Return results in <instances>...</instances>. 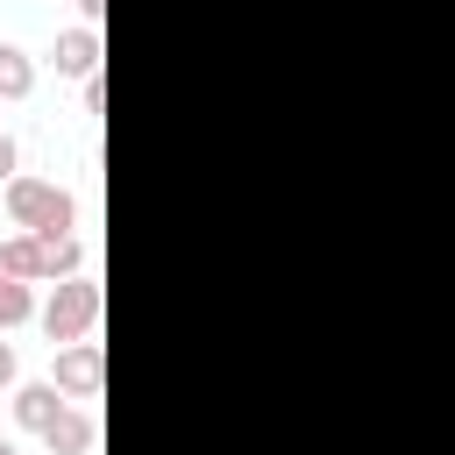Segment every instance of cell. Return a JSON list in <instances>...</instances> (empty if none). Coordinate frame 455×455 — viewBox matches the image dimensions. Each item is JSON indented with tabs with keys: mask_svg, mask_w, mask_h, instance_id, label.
Masks as SVG:
<instances>
[{
	"mask_svg": "<svg viewBox=\"0 0 455 455\" xmlns=\"http://www.w3.org/2000/svg\"><path fill=\"white\" fill-rule=\"evenodd\" d=\"M7 398H14V427H28V434H43V427L71 405V391H64L57 377H50V384H14Z\"/></svg>",
	"mask_w": 455,
	"mask_h": 455,
	"instance_id": "cell-5",
	"label": "cell"
},
{
	"mask_svg": "<svg viewBox=\"0 0 455 455\" xmlns=\"http://www.w3.org/2000/svg\"><path fill=\"white\" fill-rule=\"evenodd\" d=\"M0 192H7V220L28 228V235H43V228H71V220H78L71 192L50 185V178H7Z\"/></svg>",
	"mask_w": 455,
	"mask_h": 455,
	"instance_id": "cell-1",
	"label": "cell"
},
{
	"mask_svg": "<svg viewBox=\"0 0 455 455\" xmlns=\"http://www.w3.org/2000/svg\"><path fill=\"white\" fill-rule=\"evenodd\" d=\"M50 71H57V78H92V71H100V21L57 28V43H50Z\"/></svg>",
	"mask_w": 455,
	"mask_h": 455,
	"instance_id": "cell-3",
	"label": "cell"
},
{
	"mask_svg": "<svg viewBox=\"0 0 455 455\" xmlns=\"http://www.w3.org/2000/svg\"><path fill=\"white\" fill-rule=\"evenodd\" d=\"M0 455H14V441H7V434H0Z\"/></svg>",
	"mask_w": 455,
	"mask_h": 455,
	"instance_id": "cell-15",
	"label": "cell"
},
{
	"mask_svg": "<svg viewBox=\"0 0 455 455\" xmlns=\"http://www.w3.org/2000/svg\"><path fill=\"white\" fill-rule=\"evenodd\" d=\"M78 92H85V114H100V107H107V78H100V71H92V78H78Z\"/></svg>",
	"mask_w": 455,
	"mask_h": 455,
	"instance_id": "cell-13",
	"label": "cell"
},
{
	"mask_svg": "<svg viewBox=\"0 0 455 455\" xmlns=\"http://www.w3.org/2000/svg\"><path fill=\"white\" fill-rule=\"evenodd\" d=\"M14 384H21V363H14V341L0 334V391H14Z\"/></svg>",
	"mask_w": 455,
	"mask_h": 455,
	"instance_id": "cell-12",
	"label": "cell"
},
{
	"mask_svg": "<svg viewBox=\"0 0 455 455\" xmlns=\"http://www.w3.org/2000/svg\"><path fill=\"white\" fill-rule=\"evenodd\" d=\"M92 441H100V419L78 412V405H64V412L43 427V448H50V455H92Z\"/></svg>",
	"mask_w": 455,
	"mask_h": 455,
	"instance_id": "cell-6",
	"label": "cell"
},
{
	"mask_svg": "<svg viewBox=\"0 0 455 455\" xmlns=\"http://www.w3.org/2000/svg\"><path fill=\"white\" fill-rule=\"evenodd\" d=\"M71 7H78L85 21H100V14H107V0H71Z\"/></svg>",
	"mask_w": 455,
	"mask_h": 455,
	"instance_id": "cell-14",
	"label": "cell"
},
{
	"mask_svg": "<svg viewBox=\"0 0 455 455\" xmlns=\"http://www.w3.org/2000/svg\"><path fill=\"white\" fill-rule=\"evenodd\" d=\"M36 249H43V277H78V263H85V242L71 228H43Z\"/></svg>",
	"mask_w": 455,
	"mask_h": 455,
	"instance_id": "cell-7",
	"label": "cell"
},
{
	"mask_svg": "<svg viewBox=\"0 0 455 455\" xmlns=\"http://www.w3.org/2000/svg\"><path fill=\"white\" fill-rule=\"evenodd\" d=\"M100 377H107V355H100V341H92V334L57 348V384H64L71 398H92V391H100Z\"/></svg>",
	"mask_w": 455,
	"mask_h": 455,
	"instance_id": "cell-4",
	"label": "cell"
},
{
	"mask_svg": "<svg viewBox=\"0 0 455 455\" xmlns=\"http://www.w3.org/2000/svg\"><path fill=\"white\" fill-rule=\"evenodd\" d=\"M36 92V57L21 43H0V100H28Z\"/></svg>",
	"mask_w": 455,
	"mask_h": 455,
	"instance_id": "cell-8",
	"label": "cell"
},
{
	"mask_svg": "<svg viewBox=\"0 0 455 455\" xmlns=\"http://www.w3.org/2000/svg\"><path fill=\"white\" fill-rule=\"evenodd\" d=\"M28 313H36V284H28V277H0V334L21 327Z\"/></svg>",
	"mask_w": 455,
	"mask_h": 455,
	"instance_id": "cell-10",
	"label": "cell"
},
{
	"mask_svg": "<svg viewBox=\"0 0 455 455\" xmlns=\"http://www.w3.org/2000/svg\"><path fill=\"white\" fill-rule=\"evenodd\" d=\"M0 277H14V270H7V256H0Z\"/></svg>",
	"mask_w": 455,
	"mask_h": 455,
	"instance_id": "cell-16",
	"label": "cell"
},
{
	"mask_svg": "<svg viewBox=\"0 0 455 455\" xmlns=\"http://www.w3.org/2000/svg\"><path fill=\"white\" fill-rule=\"evenodd\" d=\"M0 256H7V270H14V277H28V284H43V249H36V235H28V228H14V235H0Z\"/></svg>",
	"mask_w": 455,
	"mask_h": 455,
	"instance_id": "cell-9",
	"label": "cell"
},
{
	"mask_svg": "<svg viewBox=\"0 0 455 455\" xmlns=\"http://www.w3.org/2000/svg\"><path fill=\"white\" fill-rule=\"evenodd\" d=\"M92 320H100V284H92V277H57V284H50V306H43V334H50V348L85 341Z\"/></svg>",
	"mask_w": 455,
	"mask_h": 455,
	"instance_id": "cell-2",
	"label": "cell"
},
{
	"mask_svg": "<svg viewBox=\"0 0 455 455\" xmlns=\"http://www.w3.org/2000/svg\"><path fill=\"white\" fill-rule=\"evenodd\" d=\"M7 178H21V149H14V135L0 128V185H7Z\"/></svg>",
	"mask_w": 455,
	"mask_h": 455,
	"instance_id": "cell-11",
	"label": "cell"
}]
</instances>
